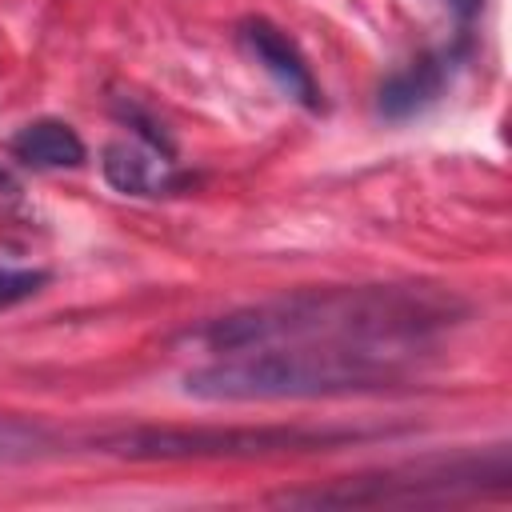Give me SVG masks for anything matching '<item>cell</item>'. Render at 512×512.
I'll return each instance as SVG.
<instances>
[{"label":"cell","mask_w":512,"mask_h":512,"mask_svg":"<svg viewBox=\"0 0 512 512\" xmlns=\"http://www.w3.org/2000/svg\"><path fill=\"white\" fill-rule=\"evenodd\" d=\"M484 484L508 488V456L496 460H436L416 468H392L380 476L340 480L336 488H312V492H288L284 504H308V508H364V504H428L448 496L480 492Z\"/></svg>","instance_id":"3957f363"},{"label":"cell","mask_w":512,"mask_h":512,"mask_svg":"<svg viewBox=\"0 0 512 512\" xmlns=\"http://www.w3.org/2000/svg\"><path fill=\"white\" fill-rule=\"evenodd\" d=\"M456 60H460V48H440V52H428V56L412 60L408 68L392 72L380 84L376 112L384 120H412V116H420L448 88V80L456 72Z\"/></svg>","instance_id":"8992f818"},{"label":"cell","mask_w":512,"mask_h":512,"mask_svg":"<svg viewBox=\"0 0 512 512\" xmlns=\"http://www.w3.org/2000/svg\"><path fill=\"white\" fill-rule=\"evenodd\" d=\"M404 344L372 340H288L224 352L204 368H192L180 384L184 396L208 404H252V400H312L372 392L392 384L404 364Z\"/></svg>","instance_id":"6da1fadb"},{"label":"cell","mask_w":512,"mask_h":512,"mask_svg":"<svg viewBox=\"0 0 512 512\" xmlns=\"http://www.w3.org/2000/svg\"><path fill=\"white\" fill-rule=\"evenodd\" d=\"M0 188H12V176H8L4 168H0Z\"/></svg>","instance_id":"7c38bea8"},{"label":"cell","mask_w":512,"mask_h":512,"mask_svg":"<svg viewBox=\"0 0 512 512\" xmlns=\"http://www.w3.org/2000/svg\"><path fill=\"white\" fill-rule=\"evenodd\" d=\"M100 172L124 196H164L180 184V176L172 168V152H160V148L140 144V140L108 144L104 160H100Z\"/></svg>","instance_id":"52a82bcc"},{"label":"cell","mask_w":512,"mask_h":512,"mask_svg":"<svg viewBox=\"0 0 512 512\" xmlns=\"http://www.w3.org/2000/svg\"><path fill=\"white\" fill-rule=\"evenodd\" d=\"M12 156L24 160L28 168H80L84 164V140L64 124V120H32L12 136Z\"/></svg>","instance_id":"ba28073f"},{"label":"cell","mask_w":512,"mask_h":512,"mask_svg":"<svg viewBox=\"0 0 512 512\" xmlns=\"http://www.w3.org/2000/svg\"><path fill=\"white\" fill-rule=\"evenodd\" d=\"M240 44L248 48V56L276 80V88L284 96H292L304 108H320V88L312 80V68L304 64L300 48L264 16H248L240 24Z\"/></svg>","instance_id":"5b68a950"},{"label":"cell","mask_w":512,"mask_h":512,"mask_svg":"<svg viewBox=\"0 0 512 512\" xmlns=\"http://www.w3.org/2000/svg\"><path fill=\"white\" fill-rule=\"evenodd\" d=\"M444 320V304H428L400 288H344V292H304L292 300L256 304L220 316L196 332V344L212 352H240L288 340H372V344H416L428 328Z\"/></svg>","instance_id":"7a4b0ae2"},{"label":"cell","mask_w":512,"mask_h":512,"mask_svg":"<svg viewBox=\"0 0 512 512\" xmlns=\"http://www.w3.org/2000/svg\"><path fill=\"white\" fill-rule=\"evenodd\" d=\"M32 444H36V436H28V432H12V428H0V460H20V456H28V452H32Z\"/></svg>","instance_id":"30bf717a"},{"label":"cell","mask_w":512,"mask_h":512,"mask_svg":"<svg viewBox=\"0 0 512 512\" xmlns=\"http://www.w3.org/2000/svg\"><path fill=\"white\" fill-rule=\"evenodd\" d=\"M48 284V272H32V268H0V308H12L28 296H36Z\"/></svg>","instance_id":"9c48e42d"},{"label":"cell","mask_w":512,"mask_h":512,"mask_svg":"<svg viewBox=\"0 0 512 512\" xmlns=\"http://www.w3.org/2000/svg\"><path fill=\"white\" fill-rule=\"evenodd\" d=\"M360 432H324V428H136L104 440L108 452L128 460H184V456H260V452H296L328 448L356 440Z\"/></svg>","instance_id":"277c9868"},{"label":"cell","mask_w":512,"mask_h":512,"mask_svg":"<svg viewBox=\"0 0 512 512\" xmlns=\"http://www.w3.org/2000/svg\"><path fill=\"white\" fill-rule=\"evenodd\" d=\"M480 4H484V0H448V8L456 12V20H460V24H468V20L480 12Z\"/></svg>","instance_id":"8fae6325"}]
</instances>
